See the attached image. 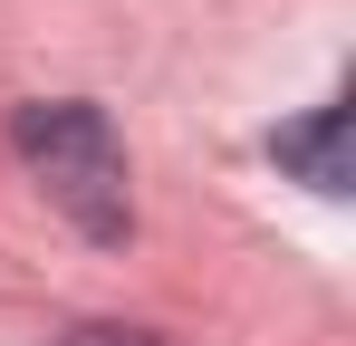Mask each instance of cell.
<instances>
[{
    "label": "cell",
    "instance_id": "cell-2",
    "mask_svg": "<svg viewBox=\"0 0 356 346\" xmlns=\"http://www.w3.org/2000/svg\"><path fill=\"white\" fill-rule=\"evenodd\" d=\"M270 154H280L298 183H318V192H347V106H318L308 125H280Z\"/></svg>",
    "mask_w": 356,
    "mask_h": 346
},
{
    "label": "cell",
    "instance_id": "cell-1",
    "mask_svg": "<svg viewBox=\"0 0 356 346\" xmlns=\"http://www.w3.org/2000/svg\"><path fill=\"white\" fill-rule=\"evenodd\" d=\"M10 145H19V164L39 173V192H49L87 240L116 250L125 231H135L125 145H116V125H106V106H87V97H39V106L10 115Z\"/></svg>",
    "mask_w": 356,
    "mask_h": 346
}]
</instances>
